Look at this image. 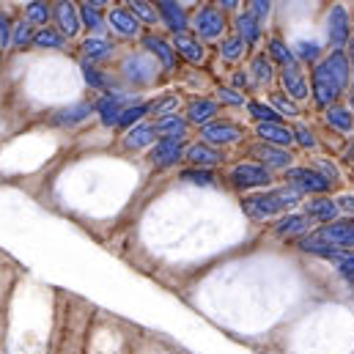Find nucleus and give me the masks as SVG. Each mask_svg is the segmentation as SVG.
<instances>
[{"label": "nucleus", "instance_id": "nucleus-25", "mask_svg": "<svg viewBox=\"0 0 354 354\" xmlns=\"http://www.w3.org/2000/svg\"><path fill=\"white\" fill-rule=\"evenodd\" d=\"M174 50L176 53H181L189 64H201L203 61V47L192 39V36H187V33H181V36H176V41H174Z\"/></svg>", "mask_w": 354, "mask_h": 354}, {"label": "nucleus", "instance_id": "nucleus-15", "mask_svg": "<svg viewBox=\"0 0 354 354\" xmlns=\"http://www.w3.org/2000/svg\"><path fill=\"white\" fill-rule=\"evenodd\" d=\"M143 44H146V50H149L151 55H157V58H160V64H162L168 72L176 66V50H174L165 39H160V36H146V39H143Z\"/></svg>", "mask_w": 354, "mask_h": 354}, {"label": "nucleus", "instance_id": "nucleus-29", "mask_svg": "<svg viewBox=\"0 0 354 354\" xmlns=\"http://www.w3.org/2000/svg\"><path fill=\"white\" fill-rule=\"evenodd\" d=\"M33 44H36L39 50H64L66 39H64V33H58L55 28H41V30L33 36Z\"/></svg>", "mask_w": 354, "mask_h": 354}, {"label": "nucleus", "instance_id": "nucleus-46", "mask_svg": "<svg viewBox=\"0 0 354 354\" xmlns=\"http://www.w3.org/2000/svg\"><path fill=\"white\" fill-rule=\"evenodd\" d=\"M297 50H299V58H305V61H316L319 58V44H313V41H299Z\"/></svg>", "mask_w": 354, "mask_h": 354}, {"label": "nucleus", "instance_id": "nucleus-33", "mask_svg": "<svg viewBox=\"0 0 354 354\" xmlns=\"http://www.w3.org/2000/svg\"><path fill=\"white\" fill-rule=\"evenodd\" d=\"M269 61H274V64H280L283 69H288L291 61H294V53H291L280 39H272V41H269Z\"/></svg>", "mask_w": 354, "mask_h": 354}, {"label": "nucleus", "instance_id": "nucleus-14", "mask_svg": "<svg viewBox=\"0 0 354 354\" xmlns=\"http://www.w3.org/2000/svg\"><path fill=\"white\" fill-rule=\"evenodd\" d=\"M55 19L64 36H75L80 30V11L72 3H55Z\"/></svg>", "mask_w": 354, "mask_h": 354}, {"label": "nucleus", "instance_id": "nucleus-21", "mask_svg": "<svg viewBox=\"0 0 354 354\" xmlns=\"http://www.w3.org/2000/svg\"><path fill=\"white\" fill-rule=\"evenodd\" d=\"M154 135H157L154 124H138V127L129 129V135H127V146H129V149H146V146L154 143Z\"/></svg>", "mask_w": 354, "mask_h": 354}, {"label": "nucleus", "instance_id": "nucleus-1", "mask_svg": "<svg viewBox=\"0 0 354 354\" xmlns=\"http://www.w3.org/2000/svg\"><path fill=\"white\" fill-rule=\"evenodd\" d=\"M349 86V58L344 53H330L313 69V99L319 107L333 104Z\"/></svg>", "mask_w": 354, "mask_h": 354}, {"label": "nucleus", "instance_id": "nucleus-35", "mask_svg": "<svg viewBox=\"0 0 354 354\" xmlns=\"http://www.w3.org/2000/svg\"><path fill=\"white\" fill-rule=\"evenodd\" d=\"M176 107H178L176 96H162V99H157V102L149 104V113H157L160 118H165V115H174Z\"/></svg>", "mask_w": 354, "mask_h": 354}, {"label": "nucleus", "instance_id": "nucleus-12", "mask_svg": "<svg viewBox=\"0 0 354 354\" xmlns=\"http://www.w3.org/2000/svg\"><path fill=\"white\" fill-rule=\"evenodd\" d=\"M259 138L264 143H269V146L283 149V146H291L294 143V129H288L283 124H259Z\"/></svg>", "mask_w": 354, "mask_h": 354}, {"label": "nucleus", "instance_id": "nucleus-19", "mask_svg": "<svg viewBox=\"0 0 354 354\" xmlns=\"http://www.w3.org/2000/svg\"><path fill=\"white\" fill-rule=\"evenodd\" d=\"M253 157H259L266 168H288V162H291V157H288L283 149L269 146V143L256 146V149H253Z\"/></svg>", "mask_w": 354, "mask_h": 354}, {"label": "nucleus", "instance_id": "nucleus-39", "mask_svg": "<svg viewBox=\"0 0 354 354\" xmlns=\"http://www.w3.org/2000/svg\"><path fill=\"white\" fill-rule=\"evenodd\" d=\"M184 181H189V184H203V187H209V184H214V176L209 174V171H203V168H189V171H184L181 174Z\"/></svg>", "mask_w": 354, "mask_h": 354}, {"label": "nucleus", "instance_id": "nucleus-7", "mask_svg": "<svg viewBox=\"0 0 354 354\" xmlns=\"http://www.w3.org/2000/svg\"><path fill=\"white\" fill-rule=\"evenodd\" d=\"M201 135L206 143H214V146H228V143H236L239 138H245L242 127H236L234 121H212L209 127H203Z\"/></svg>", "mask_w": 354, "mask_h": 354}, {"label": "nucleus", "instance_id": "nucleus-26", "mask_svg": "<svg viewBox=\"0 0 354 354\" xmlns=\"http://www.w3.org/2000/svg\"><path fill=\"white\" fill-rule=\"evenodd\" d=\"M154 129L157 132H162V135H168V138H184V132H187V121L178 115V113H174V115H165V118H157L154 121Z\"/></svg>", "mask_w": 354, "mask_h": 354}, {"label": "nucleus", "instance_id": "nucleus-50", "mask_svg": "<svg viewBox=\"0 0 354 354\" xmlns=\"http://www.w3.org/2000/svg\"><path fill=\"white\" fill-rule=\"evenodd\" d=\"M338 209H344V212L354 214V195H344V198H338Z\"/></svg>", "mask_w": 354, "mask_h": 354}, {"label": "nucleus", "instance_id": "nucleus-8", "mask_svg": "<svg viewBox=\"0 0 354 354\" xmlns=\"http://www.w3.org/2000/svg\"><path fill=\"white\" fill-rule=\"evenodd\" d=\"M330 44H333V53H341V47L349 41V14L344 6H335L330 11Z\"/></svg>", "mask_w": 354, "mask_h": 354}, {"label": "nucleus", "instance_id": "nucleus-2", "mask_svg": "<svg viewBox=\"0 0 354 354\" xmlns=\"http://www.w3.org/2000/svg\"><path fill=\"white\" fill-rule=\"evenodd\" d=\"M297 203H299V192L291 189V187H280V189H269V192H259V195L245 198V212L253 220H269L274 214L288 212Z\"/></svg>", "mask_w": 354, "mask_h": 354}, {"label": "nucleus", "instance_id": "nucleus-37", "mask_svg": "<svg viewBox=\"0 0 354 354\" xmlns=\"http://www.w3.org/2000/svg\"><path fill=\"white\" fill-rule=\"evenodd\" d=\"M250 72H253L256 83H269V80H272V61H269L266 55H259V58L253 61Z\"/></svg>", "mask_w": 354, "mask_h": 354}, {"label": "nucleus", "instance_id": "nucleus-24", "mask_svg": "<svg viewBox=\"0 0 354 354\" xmlns=\"http://www.w3.org/2000/svg\"><path fill=\"white\" fill-rule=\"evenodd\" d=\"M80 22L88 25L93 33H104V17H102V3H83L80 6Z\"/></svg>", "mask_w": 354, "mask_h": 354}, {"label": "nucleus", "instance_id": "nucleus-13", "mask_svg": "<svg viewBox=\"0 0 354 354\" xmlns=\"http://www.w3.org/2000/svg\"><path fill=\"white\" fill-rule=\"evenodd\" d=\"M187 160L195 165V168H212V165H217L220 160H223V154L217 151V149H212L209 143H195V146H189L187 149Z\"/></svg>", "mask_w": 354, "mask_h": 354}, {"label": "nucleus", "instance_id": "nucleus-43", "mask_svg": "<svg viewBox=\"0 0 354 354\" xmlns=\"http://www.w3.org/2000/svg\"><path fill=\"white\" fill-rule=\"evenodd\" d=\"M83 77H86V83H88L91 88H104L107 86V80L99 75V69H93L91 64H83Z\"/></svg>", "mask_w": 354, "mask_h": 354}, {"label": "nucleus", "instance_id": "nucleus-4", "mask_svg": "<svg viewBox=\"0 0 354 354\" xmlns=\"http://www.w3.org/2000/svg\"><path fill=\"white\" fill-rule=\"evenodd\" d=\"M286 178H288V187L297 189L299 195H302V192H316V195H319V192H327V189L333 187L319 171H310V168H291Z\"/></svg>", "mask_w": 354, "mask_h": 354}, {"label": "nucleus", "instance_id": "nucleus-47", "mask_svg": "<svg viewBox=\"0 0 354 354\" xmlns=\"http://www.w3.org/2000/svg\"><path fill=\"white\" fill-rule=\"evenodd\" d=\"M220 99L228 102V104H245V96H239L234 88H223L220 91Z\"/></svg>", "mask_w": 354, "mask_h": 354}, {"label": "nucleus", "instance_id": "nucleus-44", "mask_svg": "<svg viewBox=\"0 0 354 354\" xmlns=\"http://www.w3.org/2000/svg\"><path fill=\"white\" fill-rule=\"evenodd\" d=\"M316 168H319V174L327 178L330 184H338V178H341V174H338V168L330 162V160H316Z\"/></svg>", "mask_w": 354, "mask_h": 354}, {"label": "nucleus", "instance_id": "nucleus-9", "mask_svg": "<svg viewBox=\"0 0 354 354\" xmlns=\"http://www.w3.org/2000/svg\"><path fill=\"white\" fill-rule=\"evenodd\" d=\"M181 154H184V143L178 138H165L151 149V162L160 168H168V165H176Z\"/></svg>", "mask_w": 354, "mask_h": 354}, {"label": "nucleus", "instance_id": "nucleus-18", "mask_svg": "<svg viewBox=\"0 0 354 354\" xmlns=\"http://www.w3.org/2000/svg\"><path fill=\"white\" fill-rule=\"evenodd\" d=\"M214 115H217V102H212V99H195V102L187 107V118H189L192 124L209 127Z\"/></svg>", "mask_w": 354, "mask_h": 354}, {"label": "nucleus", "instance_id": "nucleus-42", "mask_svg": "<svg viewBox=\"0 0 354 354\" xmlns=\"http://www.w3.org/2000/svg\"><path fill=\"white\" fill-rule=\"evenodd\" d=\"M272 107L277 110V113H283V115H299V107L294 104V102H288V99H283V96H272Z\"/></svg>", "mask_w": 354, "mask_h": 354}, {"label": "nucleus", "instance_id": "nucleus-5", "mask_svg": "<svg viewBox=\"0 0 354 354\" xmlns=\"http://www.w3.org/2000/svg\"><path fill=\"white\" fill-rule=\"evenodd\" d=\"M228 181L236 187V189H250V187H264L269 184V171L264 165H256V162H242L236 168H231Z\"/></svg>", "mask_w": 354, "mask_h": 354}, {"label": "nucleus", "instance_id": "nucleus-27", "mask_svg": "<svg viewBox=\"0 0 354 354\" xmlns=\"http://www.w3.org/2000/svg\"><path fill=\"white\" fill-rule=\"evenodd\" d=\"M236 30H239V39H245V44H256L261 39V28H259V19L248 11L236 19Z\"/></svg>", "mask_w": 354, "mask_h": 354}, {"label": "nucleus", "instance_id": "nucleus-28", "mask_svg": "<svg viewBox=\"0 0 354 354\" xmlns=\"http://www.w3.org/2000/svg\"><path fill=\"white\" fill-rule=\"evenodd\" d=\"M308 225H310V220H308L305 214H288V217H283V220L277 223L274 231H277L280 236H297V234H305Z\"/></svg>", "mask_w": 354, "mask_h": 354}, {"label": "nucleus", "instance_id": "nucleus-6", "mask_svg": "<svg viewBox=\"0 0 354 354\" xmlns=\"http://www.w3.org/2000/svg\"><path fill=\"white\" fill-rule=\"evenodd\" d=\"M195 30H198V36H203V39H217V36H223V30H225V17H223V11L214 8V6H203V8L195 14Z\"/></svg>", "mask_w": 354, "mask_h": 354}, {"label": "nucleus", "instance_id": "nucleus-22", "mask_svg": "<svg viewBox=\"0 0 354 354\" xmlns=\"http://www.w3.org/2000/svg\"><path fill=\"white\" fill-rule=\"evenodd\" d=\"M91 110H93V104H88V102H77V104H72V107L61 110V113L55 115V124H61V127H72V124H80L83 118H88Z\"/></svg>", "mask_w": 354, "mask_h": 354}, {"label": "nucleus", "instance_id": "nucleus-49", "mask_svg": "<svg viewBox=\"0 0 354 354\" xmlns=\"http://www.w3.org/2000/svg\"><path fill=\"white\" fill-rule=\"evenodd\" d=\"M8 30H11V28H8V17L0 14V44H3V47L8 44Z\"/></svg>", "mask_w": 354, "mask_h": 354}, {"label": "nucleus", "instance_id": "nucleus-3", "mask_svg": "<svg viewBox=\"0 0 354 354\" xmlns=\"http://www.w3.org/2000/svg\"><path fill=\"white\" fill-rule=\"evenodd\" d=\"M352 245H354V220L324 225L316 234H310V239H302V250H310V253L344 250V248H352Z\"/></svg>", "mask_w": 354, "mask_h": 354}, {"label": "nucleus", "instance_id": "nucleus-16", "mask_svg": "<svg viewBox=\"0 0 354 354\" xmlns=\"http://www.w3.org/2000/svg\"><path fill=\"white\" fill-rule=\"evenodd\" d=\"M93 110L102 115V124H104V127H113V124H118V118H121V113H124V107H121V96L104 93V96L93 104Z\"/></svg>", "mask_w": 354, "mask_h": 354}, {"label": "nucleus", "instance_id": "nucleus-34", "mask_svg": "<svg viewBox=\"0 0 354 354\" xmlns=\"http://www.w3.org/2000/svg\"><path fill=\"white\" fill-rule=\"evenodd\" d=\"M245 39H239V36H231V39H225L223 41V47H220V53H223V58H228V61H239L242 55H245Z\"/></svg>", "mask_w": 354, "mask_h": 354}, {"label": "nucleus", "instance_id": "nucleus-23", "mask_svg": "<svg viewBox=\"0 0 354 354\" xmlns=\"http://www.w3.org/2000/svg\"><path fill=\"white\" fill-rule=\"evenodd\" d=\"M319 256L327 259V261H335L338 272H341L344 277L354 280V253L352 250H322Z\"/></svg>", "mask_w": 354, "mask_h": 354}, {"label": "nucleus", "instance_id": "nucleus-17", "mask_svg": "<svg viewBox=\"0 0 354 354\" xmlns=\"http://www.w3.org/2000/svg\"><path fill=\"white\" fill-rule=\"evenodd\" d=\"M335 214H338V201H330V198H313V201L305 206V217H308V220L333 223Z\"/></svg>", "mask_w": 354, "mask_h": 354}, {"label": "nucleus", "instance_id": "nucleus-41", "mask_svg": "<svg viewBox=\"0 0 354 354\" xmlns=\"http://www.w3.org/2000/svg\"><path fill=\"white\" fill-rule=\"evenodd\" d=\"M33 30H30V22H19L17 25V36H14V44L17 47H25V44H33Z\"/></svg>", "mask_w": 354, "mask_h": 354}, {"label": "nucleus", "instance_id": "nucleus-40", "mask_svg": "<svg viewBox=\"0 0 354 354\" xmlns=\"http://www.w3.org/2000/svg\"><path fill=\"white\" fill-rule=\"evenodd\" d=\"M28 19L30 22H47L50 19V6L47 3H30L28 6Z\"/></svg>", "mask_w": 354, "mask_h": 354}, {"label": "nucleus", "instance_id": "nucleus-11", "mask_svg": "<svg viewBox=\"0 0 354 354\" xmlns=\"http://www.w3.org/2000/svg\"><path fill=\"white\" fill-rule=\"evenodd\" d=\"M107 22H110V28H113L118 36H138V33H140L138 17H135L132 11H127V8H113V11L107 14Z\"/></svg>", "mask_w": 354, "mask_h": 354}, {"label": "nucleus", "instance_id": "nucleus-10", "mask_svg": "<svg viewBox=\"0 0 354 354\" xmlns=\"http://www.w3.org/2000/svg\"><path fill=\"white\" fill-rule=\"evenodd\" d=\"M157 11H160V17L165 19V25L181 36V33H187V28H189V19H187V11L178 6V3H171V0H162V3H157Z\"/></svg>", "mask_w": 354, "mask_h": 354}, {"label": "nucleus", "instance_id": "nucleus-38", "mask_svg": "<svg viewBox=\"0 0 354 354\" xmlns=\"http://www.w3.org/2000/svg\"><path fill=\"white\" fill-rule=\"evenodd\" d=\"M132 8V14L135 17H140L143 22H149V25H154L157 22V8H151V3H146V0H135V3H129Z\"/></svg>", "mask_w": 354, "mask_h": 354}, {"label": "nucleus", "instance_id": "nucleus-45", "mask_svg": "<svg viewBox=\"0 0 354 354\" xmlns=\"http://www.w3.org/2000/svg\"><path fill=\"white\" fill-rule=\"evenodd\" d=\"M294 140H299V146H305V149H316V138H313V132L308 129V127H297L294 129Z\"/></svg>", "mask_w": 354, "mask_h": 354}, {"label": "nucleus", "instance_id": "nucleus-20", "mask_svg": "<svg viewBox=\"0 0 354 354\" xmlns=\"http://www.w3.org/2000/svg\"><path fill=\"white\" fill-rule=\"evenodd\" d=\"M283 86L286 91L294 96V99H305L308 96V83H305V75L297 69V66H288V69H283Z\"/></svg>", "mask_w": 354, "mask_h": 354}, {"label": "nucleus", "instance_id": "nucleus-31", "mask_svg": "<svg viewBox=\"0 0 354 354\" xmlns=\"http://www.w3.org/2000/svg\"><path fill=\"white\" fill-rule=\"evenodd\" d=\"M110 50H113V44L104 41V39H99V36H93V39H86V41H83V53L88 55L91 61H102V58H107Z\"/></svg>", "mask_w": 354, "mask_h": 354}, {"label": "nucleus", "instance_id": "nucleus-48", "mask_svg": "<svg viewBox=\"0 0 354 354\" xmlns=\"http://www.w3.org/2000/svg\"><path fill=\"white\" fill-rule=\"evenodd\" d=\"M253 8H250V14L259 19V17H266L269 14V3H264V0H256V3H250Z\"/></svg>", "mask_w": 354, "mask_h": 354}, {"label": "nucleus", "instance_id": "nucleus-32", "mask_svg": "<svg viewBox=\"0 0 354 354\" xmlns=\"http://www.w3.org/2000/svg\"><path fill=\"white\" fill-rule=\"evenodd\" d=\"M248 110H250V115H253L256 121H261V124H280V113H277L272 104H264V102H250V104H248Z\"/></svg>", "mask_w": 354, "mask_h": 354}, {"label": "nucleus", "instance_id": "nucleus-36", "mask_svg": "<svg viewBox=\"0 0 354 354\" xmlns=\"http://www.w3.org/2000/svg\"><path fill=\"white\" fill-rule=\"evenodd\" d=\"M146 113H149V104H129V107H124L118 124H121V127H132V124H138Z\"/></svg>", "mask_w": 354, "mask_h": 354}, {"label": "nucleus", "instance_id": "nucleus-30", "mask_svg": "<svg viewBox=\"0 0 354 354\" xmlns=\"http://www.w3.org/2000/svg\"><path fill=\"white\" fill-rule=\"evenodd\" d=\"M327 124L338 132H352L354 129V115L346 107H330L327 110Z\"/></svg>", "mask_w": 354, "mask_h": 354}]
</instances>
